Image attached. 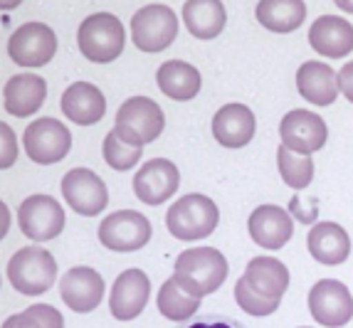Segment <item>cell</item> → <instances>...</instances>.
<instances>
[{
	"mask_svg": "<svg viewBox=\"0 0 353 328\" xmlns=\"http://www.w3.org/2000/svg\"><path fill=\"white\" fill-rule=\"evenodd\" d=\"M254 15L259 25L270 32L287 35L301 28V23L306 20V3L304 0H259Z\"/></svg>",
	"mask_w": 353,
	"mask_h": 328,
	"instance_id": "cell-27",
	"label": "cell"
},
{
	"mask_svg": "<svg viewBox=\"0 0 353 328\" xmlns=\"http://www.w3.org/2000/svg\"><path fill=\"white\" fill-rule=\"evenodd\" d=\"M235 301L240 304L242 311H248L250 316H270V314H274V311L279 309L277 299H265V296H259L248 281H245V276L237 279V284H235Z\"/></svg>",
	"mask_w": 353,
	"mask_h": 328,
	"instance_id": "cell-31",
	"label": "cell"
},
{
	"mask_svg": "<svg viewBox=\"0 0 353 328\" xmlns=\"http://www.w3.org/2000/svg\"><path fill=\"white\" fill-rule=\"evenodd\" d=\"M181 185V173L168 158H151L134 176V193L146 205H161Z\"/></svg>",
	"mask_w": 353,
	"mask_h": 328,
	"instance_id": "cell-14",
	"label": "cell"
},
{
	"mask_svg": "<svg viewBox=\"0 0 353 328\" xmlns=\"http://www.w3.org/2000/svg\"><path fill=\"white\" fill-rule=\"evenodd\" d=\"M245 281L250 287L265 296V299H282L284 291L289 289V269L274 257H254L250 259L245 269Z\"/></svg>",
	"mask_w": 353,
	"mask_h": 328,
	"instance_id": "cell-24",
	"label": "cell"
},
{
	"mask_svg": "<svg viewBox=\"0 0 353 328\" xmlns=\"http://www.w3.org/2000/svg\"><path fill=\"white\" fill-rule=\"evenodd\" d=\"M339 89H341L343 96L353 104V62L343 65V70L339 72Z\"/></svg>",
	"mask_w": 353,
	"mask_h": 328,
	"instance_id": "cell-35",
	"label": "cell"
},
{
	"mask_svg": "<svg viewBox=\"0 0 353 328\" xmlns=\"http://www.w3.org/2000/svg\"><path fill=\"white\" fill-rule=\"evenodd\" d=\"M62 301L77 314H89L101 304L104 296V279L92 267H72L59 281Z\"/></svg>",
	"mask_w": 353,
	"mask_h": 328,
	"instance_id": "cell-17",
	"label": "cell"
},
{
	"mask_svg": "<svg viewBox=\"0 0 353 328\" xmlns=\"http://www.w3.org/2000/svg\"><path fill=\"white\" fill-rule=\"evenodd\" d=\"M212 136L225 148L248 146L254 136V114L245 104H225L212 116Z\"/></svg>",
	"mask_w": 353,
	"mask_h": 328,
	"instance_id": "cell-20",
	"label": "cell"
},
{
	"mask_svg": "<svg viewBox=\"0 0 353 328\" xmlns=\"http://www.w3.org/2000/svg\"><path fill=\"white\" fill-rule=\"evenodd\" d=\"M48 96V82L40 74L32 72H20L12 74L3 89V101H6V112L12 116H30L35 114Z\"/></svg>",
	"mask_w": 353,
	"mask_h": 328,
	"instance_id": "cell-19",
	"label": "cell"
},
{
	"mask_svg": "<svg viewBox=\"0 0 353 328\" xmlns=\"http://www.w3.org/2000/svg\"><path fill=\"white\" fill-rule=\"evenodd\" d=\"M277 165L282 173V181L294 190H304L314 181V161L312 156H299L289 151L287 146L277 148Z\"/></svg>",
	"mask_w": 353,
	"mask_h": 328,
	"instance_id": "cell-29",
	"label": "cell"
},
{
	"mask_svg": "<svg viewBox=\"0 0 353 328\" xmlns=\"http://www.w3.org/2000/svg\"><path fill=\"white\" fill-rule=\"evenodd\" d=\"M15 323L18 328H65L62 314L50 304H35L23 314H15Z\"/></svg>",
	"mask_w": 353,
	"mask_h": 328,
	"instance_id": "cell-32",
	"label": "cell"
},
{
	"mask_svg": "<svg viewBox=\"0 0 353 328\" xmlns=\"http://www.w3.org/2000/svg\"><path fill=\"white\" fill-rule=\"evenodd\" d=\"M77 45L89 62L109 65L124 52V25L112 12H94V15L84 18L79 30H77Z\"/></svg>",
	"mask_w": 353,
	"mask_h": 328,
	"instance_id": "cell-2",
	"label": "cell"
},
{
	"mask_svg": "<svg viewBox=\"0 0 353 328\" xmlns=\"http://www.w3.org/2000/svg\"><path fill=\"white\" fill-rule=\"evenodd\" d=\"M62 112L77 126H92L106 114L104 94L89 82H74L62 94Z\"/></svg>",
	"mask_w": 353,
	"mask_h": 328,
	"instance_id": "cell-22",
	"label": "cell"
},
{
	"mask_svg": "<svg viewBox=\"0 0 353 328\" xmlns=\"http://www.w3.org/2000/svg\"><path fill=\"white\" fill-rule=\"evenodd\" d=\"M306 247L309 254L316 259L319 264L326 267H339L348 259L351 254V240L348 232L336 223H319L309 229L306 234Z\"/></svg>",
	"mask_w": 353,
	"mask_h": 328,
	"instance_id": "cell-21",
	"label": "cell"
},
{
	"mask_svg": "<svg viewBox=\"0 0 353 328\" xmlns=\"http://www.w3.org/2000/svg\"><path fill=\"white\" fill-rule=\"evenodd\" d=\"M62 195H65L67 205L84 217L99 215L101 210H106V203H109L104 181L89 168H74L65 173Z\"/></svg>",
	"mask_w": 353,
	"mask_h": 328,
	"instance_id": "cell-13",
	"label": "cell"
},
{
	"mask_svg": "<svg viewBox=\"0 0 353 328\" xmlns=\"http://www.w3.org/2000/svg\"><path fill=\"white\" fill-rule=\"evenodd\" d=\"M8 279L15 291L25 296H37L52 289L57 279V262L48 249L23 247L8 262Z\"/></svg>",
	"mask_w": 353,
	"mask_h": 328,
	"instance_id": "cell-4",
	"label": "cell"
},
{
	"mask_svg": "<svg viewBox=\"0 0 353 328\" xmlns=\"http://www.w3.org/2000/svg\"><path fill=\"white\" fill-rule=\"evenodd\" d=\"M220 223V210L208 195L188 193L176 200L165 212V227L176 240H203Z\"/></svg>",
	"mask_w": 353,
	"mask_h": 328,
	"instance_id": "cell-3",
	"label": "cell"
},
{
	"mask_svg": "<svg viewBox=\"0 0 353 328\" xmlns=\"http://www.w3.org/2000/svg\"><path fill=\"white\" fill-rule=\"evenodd\" d=\"M20 3H23V0H0V8H3V10H12V8H18Z\"/></svg>",
	"mask_w": 353,
	"mask_h": 328,
	"instance_id": "cell-37",
	"label": "cell"
},
{
	"mask_svg": "<svg viewBox=\"0 0 353 328\" xmlns=\"http://www.w3.org/2000/svg\"><path fill=\"white\" fill-rule=\"evenodd\" d=\"M156 82H159V89L168 99L188 101V99H193V96H198L203 79H201V72L195 70L190 62L171 59V62H163V65L159 67Z\"/></svg>",
	"mask_w": 353,
	"mask_h": 328,
	"instance_id": "cell-25",
	"label": "cell"
},
{
	"mask_svg": "<svg viewBox=\"0 0 353 328\" xmlns=\"http://www.w3.org/2000/svg\"><path fill=\"white\" fill-rule=\"evenodd\" d=\"M183 20L193 37L212 40L223 32L225 23H228V12H225L223 0H185Z\"/></svg>",
	"mask_w": 353,
	"mask_h": 328,
	"instance_id": "cell-26",
	"label": "cell"
},
{
	"mask_svg": "<svg viewBox=\"0 0 353 328\" xmlns=\"http://www.w3.org/2000/svg\"><path fill=\"white\" fill-rule=\"evenodd\" d=\"M279 136H282V146H287L289 151L299 153V156H312V153L324 148L326 139H329V129L319 114L294 109L279 123Z\"/></svg>",
	"mask_w": 353,
	"mask_h": 328,
	"instance_id": "cell-12",
	"label": "cell"
},
{
	"mask_svg": "<svg viewBox=\"0 0 353 328\" xmlns=\"http://www.w3.org/2000/svg\"><path fill=\"white\" fill-rule=\"evenodd\" d=\"M248 229L257 247H262V249H282L294 234V220L279 205H259L250 215Z\"/></svg>",
	"mask_w": 353,
	"mask_h": 328,
	"instance_id": "cell-16",
	"label": "cell"
},
{
	"mask_svg": "<svg viewBox=\"0 0 353 328\" xmlns=\"http://www.w3.org/2000/svg\"><path fill=\"white\" fill-rule=\"evenodd\" d=\"M141 146H134L124 141L117 131H109L104 139V161L112 165V170H131L141 161Z\"/></svg>",
	"mask_w": 353,
	"mask_h": 328,
	"instance_id": "cell-30",
	"label": "cell"
},
{
	"mask_svg": "<svg viewBox=\"0 0 353 328\" xmlns=\"http://www.w3.org/2000/svg\"><path fill=\"white\" fill-rule=\"evenodd\" d=\"M296 89L309 104L329 106L339 96V74L324 62H304L296 72Z\"/></svg>",
	"mask_w": 353,
	"mask_h": 328,
	"instance_id": "cell-23",
	"label": "cell"
},
{
	"mask_svg": "<svg viewBox=\"0 0 353 328\" xmlns=\"http://www.w3.org/2000/svg\"><path fill=\"white\" fill-rule=\"evenodd\" d=\"M334 3L341 8L343 12H353V0H334Z\"/></svg>",
	"mask_w": 353,
	"mask_h": 328,
	"instance_id": "cell-36",
	"label": "cell"
},
{
	"mask_svg": "<svg viewBox=\"0 0 353 328\" xmlns=\"http://www.w3.org/2000/svg\"><path fill=\"white\" fill-rule=\"evenodd\" d=\"M25 151L30 161L40 165H52L65 158L72 148V131L57 119L42 116L35 119L25 129L23 136Z\"/></svg>",
	"mask_w": 353,
	"mask_h": 328,
	"instance_id": "cell-7",
	"label": "cell"
},
{
	"mask_svg": "<svg viewBox=\"0 0 353 328\" xmlns=\"http://www.w3.org/2000/svg\"><path fill=\"white\" fill-rule=\"evenodd\" d=\"M151 223L136 210H117L99 225V242L112 252H136L151 240Z\"/></svg>",
	"mask_w": 353,
	"mask_h": 328,
	"instance_id": "cell-8",
	"label": "cell"
},
{
	"mask_svg": "<svg viewBox=\"0 0 353 328\" xmlns=\"http://www.w3.org/2000/svg\"><path fill=\"white\" fill-rule=\"evenodd\" d=\"M3 328H18V323H15V316L6 318V323H3Z\"/></svg>",
	"mask_w": 353,
	"mask_h": 328,
	"instance_id": "cell-38",
	"label": "cell"
},
{
	"mask_svg": "<svg viewBox=\"0 0 353 328\" xmlns=\"http://www.w3.org/2000/svg\"><path fill=\"white\" fill-rule=\"evenodd\" d=\"M309 45L324 57H346L353 50V25L341 15H321L309 28Z\"/></svg>",
	"mask_w": 353,
	"mask_h": 328,
	"instance_id": "cell-18",
	"label": "cell"
},
{
	"mask_svg": "<svg viewBox=\"0 0 353 328\" xmlns=\"http://www.w3.org/2000/svg\"><path fill=\"white\" fill-rule=\"evenodd\" d=\"M148 296H151L148 276L141 269H124L112 287L109 311L117 321H131V318L141 316V311L148 304Z\"/></svg>",
	"mask_w": 353,
	"mask_h": 328,
	"instance_id": "cell-15",
	"label": "cell"
},
{
	"mask_svg": "<svg viewBox=\"0 0 353 328\" xmlns=\"http://www.w3.org/2000/svg\"><path fill=\"white\" fill-rule=\"evenodd\" d=\"M156 306L168 321H188L195 311L201 309V299H195L190 294H185L176 284V279H165L163 287L159 289V299Z\"/></svg>",
	"mask_w": 353,
	"mask_h": 328,
	"instance_id": "cell-28",
	"label": "cell"
},
{
	"mask_svg": "<svg viewBox=\"0 0 353 328\" xmlns=\"http://www.w3.org/2000/svg\"><path fill=\"white\" fill-rule=\"evenodd\" d=\"M0 136H3V161L0 168H10L18 158V146H15V134L10 131L8 123H0Z\"/></svg>",
	"mask_w": 353,
	"mask_h": 328,
	"instance_id": "cell-34",
	"label": "cell"
},
{
	"mask_svg": "<svg viewBox=\"0 0 353 328\" xmlns=\"http://www.w3.org/2000/svg\"><path fill=\"white\" fill-rule=\"evenodd\" d=\"M173 279L185 294L203 299L208 294L218 291L228 279V259L212 247H195L178 254Z\"/></svg>",
	"mask_w": 353,
	"mask_h": 328,
	"instance_id": "cell-1",
	"label": "cell"
},
{
	"mask_svg": "<svg viewBox=\"0 0 353 328\" xmlns=\"http://www.w3.org/2000/svg\"><path fill=\"white\" fill-rule=\"evenodd\" d=\"M165 126L163 109L148 96H131L119 106L114 131L134 146H146L161 136Z\"/></svg>",
	"mask_w": 353,
	"mask_h": 328,
	"instance_id": "cell-5",
	"label": "cell"
},
{
	"mask_svg": "<svg viewBox=\"0 0 353 328\" xmlns=\"http://www.w3.org/2000/svg\"><path fill=\"white\" fill-rule=\"evenodd\" d=\"M309 311L319 326L341 328L353 318V296L341 281L321 279L309 291Z\"/></svg>",
	"mask_w": 353,
	"mask_h": 328,
	"instance_id": "cell-11",
	"label": "cell"
},
{
	"mask_svg": "<svg viewBox=\"0 0 353 328\" xmlns=\"http://www.w3.org/2000/svg\"><path fill=\"white\" fill-rule=\"evenodd\" d=\"M18 225L32 242H48L65 229V210L52 195H30L18 207Z\"/></svg>",
	"mask_w": 353,
	"mask_h": 328,
	"instance_id": "cell-10",
	"label": "cell"
},
{
	"mask_svg": "<svg viewBox=\"0 0 353 328\" xmlns=\"http://www.w3.org/2000/svg\"><path fill=\"white\" fill-rule=\"evenodd\" d=\"M178 35V18L168 6H146L131 18V40L141 52L156 54Z\"/></svg>",
	"mask_w": 353,
	"mask_h": 328,
	"instance_id": "cell-6",
	"label": "cell"
},
{
	"mask_svg": "<svg viewBox=\"0 0 353 328\" xmlns=\"http://www.w3.org/2000/svg\"><path fill=\"white\" fill-rule=\"evenodd\" d=\"M57 52V35L45 23L20 25L8 40V54L20 67H45Z\"/></svg>",
	"mask_w": 353,
	"mask_h": 328,
	"instance_id": "cell-9",
	"label": "cell"
},
{
	"mask_svg": "<svg viewBox=\"0 0 353 328\" xmlns=\"http://www.w3.org/2000/svg\"><path fill=\"white\" fill-rule=\"evenodd\" d=\"M181 328H245L240 321L230 316H220V314H208V316H198L190 323H183Z\"/></svg>",
	"mask_w": 353,
	"mask_h": 328,
	"instance_id": "cell-33",
	"label": "cell"
}]
</instances>
